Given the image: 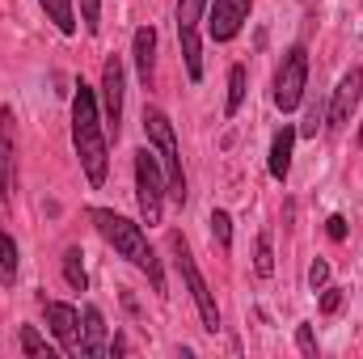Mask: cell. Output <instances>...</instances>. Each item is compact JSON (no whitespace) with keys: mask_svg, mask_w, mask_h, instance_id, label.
<instances>
[{"mask_svg":"<svg viewBox=\"0 0 363 359\" xmlns=\"http://www.w3.org/2000/svg\"><path fill=\"white\" fill-rule=\"evenodd\" d=\"M72 148L81 157V170L89 186L97 190L110 170V148H106V131H101V110H97V93L81 81L72 93Z\"/></svg>","mask_w":363,"mask_h":359,"instance_id":"1","label":"cell"},{"mask_svg":"<svg viewBox=\"0 0 363 359\" xmlns=\"http://www.w3.org/2000/svg\"><path fill=\"white\" fill-rule=\"evenodd\" d=\"M89 220H93V228L101 233V241H106L118 258H127L135 270H144V275H148V283H152V292L161 296V292H165V275H161V263H157V254H152V245H148L144 228H140V224H131L127 216L110 211V207H93Z\"/></svg>","mask_w":363,"mask_h":359,"instance_id":"2","label":"cell"},{"mask_svg":"<svg viewBox=\"0 0 363 359\" xmlns=\"http://www.w3.org/2000/svg\"><path fill=\"white\" fill-rule=\"evenodd\" d=\"M144 136L165 170V182H169V199L174 203H186V174H182V153H178V136H174V123L161 106H144Z\"/></svg>","mask_w":363,"mask_h":359,"instance_id":"3","label":"cell"},{"mask_svg":"<svg viewBox=\"0 0 363 359\" xmlns=\"http://www.w3.org/2000/svg\"><path fill=\"white\" fill-rule=\"evenodd\" d=\"M165 194H169V182H165V170L152 153V144H144L135 153V203H140V216L144 224H161V211H165Z\"/></svg>","mask_w":363,"mask_h":359,"instance_id":"4","label":"cell"},{"mask_svg":"<svg viewBox=\"0 0 363 359\" xmlns=\"http://www.w3.org/2000/svg\"><path fill=\"white\" fill-rule=\"evenodd\" d=\"M169 250H174V258H178V270H182V279H186V287H190V300H194V309H199V317H203V330L216 334V330H220L216 296L207 292V279H203V270H199V263H194V254H190V245H186L182 233L169 237Z\"/></svg>","mask_w":363,"mask_h":359,"instance_id":"5","label":"cell"},{"mask_svg":"<svg viewBox=\"0 0 363 359\" xmlns=\"http://www.w3.org/2000/svg\"><path fill=\"white\" fill-rule=\"evenodd\" d=\"M304 89H308V51L304 47H291L283 51L279 68H274V106L283 114H291L300 101H304Z\"/></svg>","mask_w":363,"mask_h":359,"instance_id":"6","label":"cell"},{"mask_svg":"<svg viewBox=\"0 0 363 359\" xmlns=\"http://www.w3.org/2000/svg\"><path fill=\"white\" fill-rule=\"evenodd\" d=\"M211 0H178V43H182V60H186V77L199 85L203 81V43H199V21L207 13Z\"/></svg>","mask_w":363,"mask_h":359,"instance_id":"7","label":"cell"},{"mask_svg":"<svg viewBox=\"0 0 363 359\" xmlns=\"http://www.w3.org/2000/svg\"><path fill=\"white\" fill-rule=\"evenodd\" d=\"M254 0H211L207 4V34L211 43H233L241 34V26L250 21Z\"/></svg>","mask_w":363,"mask_h":359,"instance_id":"8","label":"cell"},{"mask_svg":"<svg viewBox=\"0 0 363 359\" xmlns=\"http://www.w3.org/2000/svg\"><path fill=\"white\" fill-rule=\"evenodd\" d=\"M359 97H363V68H351V72L338 81L334 97H330V114H325V127H330V131H342V127L351 123V114L359 110Z\"/></svg>","mask_w":363,"mask_h":359,"instance_id":"9","label":"cell"},{"mask_svg":"<svg viewBox=\"0 0 363 359\" xmlns=\"http://www.w3.org/2000/svg\"><path fill=\"white\" fill-rule=\"evenodd\" d=\"M123 85H127V72H123V60L110 55L106 68H101V110H106V123L118 140V127H123Z\"/></svg>","mask_w":363,"mask_h":359,"instance_id":"10","label":"cell"},{"mask_svg":"<svg viewBox=\"0 0 363 359\" xmlns=\"http://www.w3.org/2000/svg\"><path fill=\"white\" fill-rule=\"evenodd\" d=\"M43 309H47V326H51L55 343L68 355H81V313L72 304H64V300H47Z\"/></svg>","mask_w":363,"mask_h":359,"instance_id":"11","label":"cell"},{"mask_svg":"<svg viewBox=\"0 0 363 359\" xmlns=\"http://www.w3.org/2000/svg\"><path fill=\"white\" fill-rule=\"evenodd\" d=\"M13 110H0V199L17 194V157H13Z\"/></svg>","mask_w":363,"mask_h":359,"instance_id":"12","label":"cell"},{"mask_svg":"<svg viewBox=\"0 0 363 359\" xmlns=\"http://www.w3.org/2000/svg\"><path fill=\"white\" fill-rule=\"evenodd\" d=\"M81 355H89V359H97V355H106L110 347H106V317H101V309L97 304H85V313H81Z\"/></svg>","mask_w":363,"mask_h":359,"instance_id":"13","label":"cell"},{"mask_svg":"<svg viewBox=\"0 0 363 359\" xmlns=\"http://www.w3.org/2000/svg\"><path fill=\"white\" fill-rule=\"evenodd\" d=\"M135 72H140V85L152 89V77H157V30L152 26L135 30Z\"/></svg>","mask_w":363,"mask_h":359,"instance_id":"14","label":"cell"},{"mask_svg":"<svg viewBox=\"0 0 363 359\" xmlns=\"http://www.w3.org/2000/svg\"><path fill=\"white\" fill-rule=\"evenodd\" d=\"M296 127L291 123H283L279 131H274L271 140V178L274 182H287V174H291V148H296Z\"/></svg>","mask_w":363,"mask_h":359,"instance_id":"15","label":"cell"},{"mask_svg":"<svg viewBox=\"0 0 363 359\" xmlns=\"http://www.w3.org/2000/svg\"><path fill=\"white\" fill-rule=\"evenodd\" d=\"M38 4H43L47 21H51L60 34H77V9H72V0H38Z\"/></svg>","mask_w":363,"mask_h":359,"instance_id":"16","label":"cell"},{"mask_svg":"<svg viewBox=\"0 0 363 359\" xmlns=\"http://www.w3.org/2000/svg\"><path fill=\"white\" fill-rule=\"evenodd\" d=\"M64 279H68L72 292H85V287H89V270H85L81 245H68V250H64Z\"/></svg>","mask_w":363,"mask_h":359,"instance_id":"17","label":"cell"},{"mask_svg":"<svg viewBox=\"0 0 363 359\" xmlns=\"http://www.w3.org/2000/svg\"><path fill=\"white\" fill-rule=\"evenodd\" d=\"M241 101H245V68H241V64H233V68H228V101H224V114H228V118H237Z\"/></svg>","mask_w":363,"mask_h":359,"instance_id":"18","label":"cell"},{"mask_svg":"<svg viewBox=\"0 0 363 359\" xmlns=\"http://www.w3.org/2000/svg\"><path fill=\"white\" fill-rule=\"evenodd\" d=\"M0 279L13 287V279H17V245H13V237L0 228Z\"/></svg>","mask_w":363,"mask_h":359,"instance_id":"19","label":"cell"},{"mask_svg":"<svg viewBox=\"0 0 363 359\" xmlns=\"http://www.w3.org/2000/svg\"><path fill=\"white\" fill-rule=\"evenodd\" d=\"M211 237H216V245H220L224 254L233 250V216H228L224 207H216V211H211Z\"/></svg>","mask_w":363,"mask_h":359,"instance_id":"20","label":"cell"},{"mask_svg":"<svg viewBox=\"0 0 363 359\" xmlns=\"http://www.w3.org/2000/svg\"><path fill=\"white\" fill-rule=\"evenodd\" d=\"M254 270L262 279L274 275V250H271V233H258V250H254Z\"/></svg>","mask_w":363,"mask_h":359,"instance_id":"21","label":"cell"},{"mask_svg":"<svg viewBox=\"0 0 363 359\" xmlns=\"http://www.w3.org/2000/svg\"><path fill=\"white\" fill-rule=\"evenodd\" d=\"M296 347H300V355H304V359H317V334H313V326H308V321H300V326H296Z\"/></svg>","mask_w":363,"mask_h":359,"instance_id":"22","label":"cell"},{"mask_svg":"<svg viewBox=\"0 0 363 359\" xmlns=\"http://www.w3.org/2000/svg\"><path fill=\"white\" fill-rule=\"evenodd\" d=\"M21 351H26V355H47V359H51L47 343L38 338V330H34V326H21Z\"/></svg>","mask_w":363,"mask_h":359,"instance_id":"23","label":"cell"},{"mask_svg":"<svg viewBox=\"0 0 363 359\" xmlns=\"http://www.w3.org/2000/svg\"><path fill=\"white\" fill-rule=\"evenodd\" d=\"M81 21H85V30L97 34V21H101V0H81Z\"/></svg>","mask_w":363,"mask_h":359,"instance_id":"24","label":"cell"},{"mask_svg":"<svg viewBox=\"0 0 363 359\" xmlns=\"http://www.w3.org/2000/svg\"><path fill=\"white\" fill-rule=\"evenodd\" d=\"M325 283H330V263H325V258H317V263L308 267V287H313V292H321Z\"/></svg>","mask_w":363,"mask_h":359,"instance_id":"25","label":"cell"},{"mask_svg":"<svg viewBox=\"0 0 363 359\" xmlns=\"http://www.w3.org/2000/svg\"><path fill=\"white\" fill-rule=\"evenodd\" d=\"M338 304H342V287H321V313H338Z\"/></svg>","mask_w":363,"mask_h":359,"instance_id":"26","label":"cell"},{"mask_svg":"<svg viewBox=\"0 0 363 359\" xmlns=\"http://www.w3.org/2000/svg\"><path fill=\"white\" fill-rule=\"evenodd\" d=\"M325 233H330V241H342L347 237V216H330L325 220Z\"/></svg>","mask_w":363,"mask_h":359,"instance_id":"27","label":"cell"},{"mask_svg":"<svg viewBox=\"0 0 363 359\" xmlns=\"http://www.w3.org/2000/svg\"><path fill=\"white\" fill-rule=\"evenodd\" d=\"M359 148H363V127H359Z\"/></svg>","mask_w":363,"mask_h":359,"instance_id":"28","label":"cell"}]
</instances>
